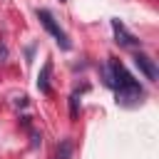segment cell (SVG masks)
Returning a JSON list of instances; mask_svg holds the SVG:
<instances>
[{"instance_id": "8fae6325", "label": "cell", "mask_w": 159, "mask_h": 159, "mask_svg": "<svg viewBox=\"0 0 159 159\" xmlns=\"http://www.w3.org/2000/svg\"><path fill=\"white\" fill-rule=\"evenodd\" d=\"M60 2H65V0H60Z\"/></svg>"}, {"instance_id": "52a82bcc", "label": "cell", "mask_w": 159, "mask_h": 159, "mask_svg": "<svg viewBox=\"0 0 159 159\" xmlns=\"http://www.w3.org/2000/svg\"><path fill=\"white\" fill-rule=\"evenodd\" d=\"M84 89H87V87H80V89H75V92L70 94V119H72V122H75L77 114H80V97H82Z\"/></svg>"}, {"instance_id": "277c9868", "label": "cell", "mask_w": 159, "mask_h": 159, "mask_svg": "<svg viewBox=\"0 0 159 159\" xmlns=\"http://www.w3.org/2000/svg\"><path fill=\"white\" fill-rule=\"evenodd\" d=\"M134 65L144 72V77H147L149 82H157V80H159V70H157V65H154V60H152L149 55L137 52V55H134Z\"/></svg>"}, {"instance_id": "3957f363", "label": "cell", "mask_w": 159, "mask_h": 159, "mask_svg": "<svg viewBox=\"0 0 159 159\" xmlns=\"http://www.w3.org/2000/svg\"><path fill=\"white\" fill-rule=\"evenodd\" d=\"M112 30H114V42L119 47H142V40H137L132 32H127V27L119 20H112Z\"/></svg>"}, {"instance_id": "7a4b0ae2", "label": "cell", "mask_w": 159, "mask_h": 159, "mask_svg": "<svg viewBox=\"0 0 159 159\" xmlns=\"http://www.w3.org/2000/svg\"><path fill=\"white\" fill-rule=\"evenodd\" d=\"M35 15H37V20L42 22V27L55 37V42L60 45V50H65V52H67V50H72V42H70V37H67V32L55 22V17H52V12H50V10L37 7V10H35Z\"/></svg>"}, {"instance_id": "30bf717a", "label": "cell", "mask_w": 159, "mask_h": 159, "mask_svg": "<svg viewBox=\"0 0 159 159\" xmlns=\"http://www.w3.org/2000/svg\"><path fill=\"white\" fill-rule=\"evenodd\" d=\"M15 104H17V107H27V97H17Z\"/></svg>"}, {"instance_id": "8992f818", "label": "cell", "mask_w": 159, "mask_h": 159, "mask_svg": "<svg viewBox=\"0 0 159 159\" xmlns=\"http://www.w3.org/2000/svg\"><path fill=\"white\" fill-rule=\"evenodd\" d=\"M72 152H75V142L70 137L60 139L57 142V149H55V159H72Z\"/></svg>"}, {"instance_id": "5b68a950", "label": "cell", "mask_w": 159, "mask_h": 159, "mask_svg": "<svg viewBox=\"0 0 159 159\" xmlns=\"http://www.w3.org/2000/svg\"><path fill=\"white\" fill-rule=\"evenodd\" d=\"M50 75H52V62L47 60V62L42 65L40 75H37V89H40L42 94H52V87H50Z\"/></svg>"}, {"instance_id": "9c48e42d", "label": "cell", "mask_w": 159, "mask_h": 159, "mask_svg": "<svg viewBox=\"0 0 159 159\" xmlns=\"http://www.w3.org/2000/svg\"><path fill=\"white\" fill-rule=\"evenodd\" d=\"M30 137H32V147H37V144H42V134H37L35 129H30Z\"/></svg>"}, {"instance_id": "6da1fadb", "label": "cell", "mask_w": 159, "mask_h": 159, "mask_svg": "<svg viewBox=\"0 0 159 159\" xmlns=\"http://www.w3.org/2000/svg\"><path fill=\"white\" fill-rule=\"evenodd\" d=\"M117 104H122V107H137L142 99H144V89H142V84L129 75L117 89Z\"/></svg>"}, {"instance_id": "ba28073f", "label": "cell", "mask_w": 159, "mask_h": 159, "mask_svg": "<svg viewBox=\"0 0 159 159\" xmlns=\"http://www.w3.org/2000/svg\"><path fill=\"white\" fill-rule=\"evenodd\" d=\"M7 60V45H5V40L0 37V62H5Z\"/></svg>"}]
</instances>
